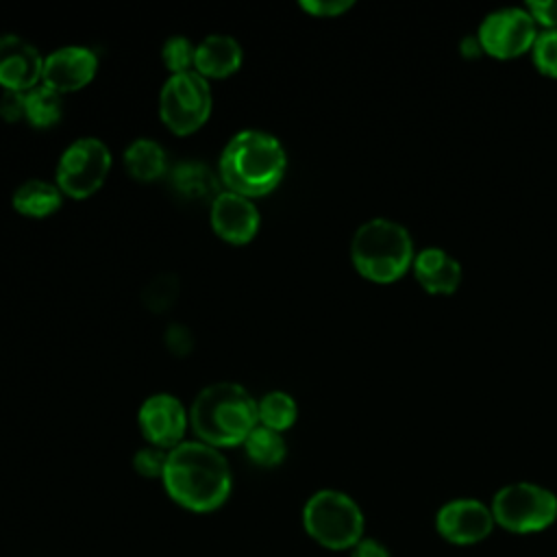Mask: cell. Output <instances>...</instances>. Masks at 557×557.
<instances>
[{
  "instance_id": "52a82bcc",
  "label": "cell",
  "mask_w": 557,
  "mask_h": 557,
  "mask_svg": "<svg viewBox=\"0 0 557 557\" xmlns=\"http://www.w3.org/2000/svg\"><path fill=\"white\" fill-rule=\"evenodd\" d=\"M213 98L209 81L200 74H172L159 91V117L174 135H191L211 115Z\"/></svg>"
},
{
  "instance_id": "ac0fdd59",
  "label": "cell",
  "mask_w": 557,
  "mask_h": 557,
  "mask_svg": "<svg viewBox=\"0 0 557 557\" xmlns=\"http://www.w3.org/2000/svg\"><path fill=\"white\" fill-rule=\"evenodd\" d=\"M170 181H172V189L191 202L209 200L211 205L213 198L220 194V176L211 172L205 163H196V161L178 163L172 170Z\"/></svg>"
},
{
  "instance_id": "8992f818",
  "label": "cell",
  "mask_w": 557,
  "mask_h": 557,
  "mask_svg": "<svg viewBox=\"0 0 557 557\" xmlns=\"http://www.w3.org/2000/svg\"><path fill=\"white\" fill-rule=\"evenodd\" d=\"M490 509L496 527L531 535L557 522V494L533 481H513L496 490Z\"/></svg>"
},
{
  "instance_id": "7a4b0ae2",
  "label": "cell",
  "mask_w": 557,
  "mask_h": 557,
  "mask_svg": "<svg viewBox=\"0 0 557 557\" xmlns=\"http://www.w3.org/2000/svg\"><path fill=\"white\" fill-rule=\"evenodd\" d=\"M285 170L287 154L283 144L259 128L235 133L226 141L218 163V176L226 191L250 200L274 191L283 181Z\"/></svg>"
},
{
  "instance_id": "6da1fadb",
  "label": "cell",
  "mask_w": 557,
  "mask_h": 557,
  "mask_svg": "<svg viewBox=\"0 0 557 557\" xmlns=\"http://www.w3.org/2000/svg\"><path fill=\"white\" fill-rule=\"evenodd\" d=\"M168 496L187 511L209 513L220 509L233 490V474L220 448L200 440L181 442L168 450L163 470Z\"/></svg>"
},
{
  "instance_id": "5bb4252c",
  "label": "cell",
  "mask_w": 557,
  "mask_h": 557,
  "mask_svg": "<svg viewBox=\"0 0 557 557\" xmlns=\"http://www.w3.org/2000/svg\"><path fill=\"white\" fill-rule=\"evenodd\" d=\"M44 59L20 35H0V87L4 91H30L41 83Z\"/></svg>"
},
{
  "instance_id": "83f0119b",
  "label": "cell",
  "mask_w": 557,
  "mask_h": 557,
  "mask_svg": "<svg viewBox=\"0 0 557 557\" xmlns=\"http://www.w3.org/2000/svg\"><path fill=\"white\" fill-rule=\"evenodd\" d=\"M524 9L533 17L540 30H555L557 28V0H529Z\"/></svg>"
},
{
  "instance_id": "4316f807",
  "label": "cell",
  "mask_w": 557,
  "mask_h": 557,
  "mask_svg": "<svg viewBox=\"0 0 557 557\" xmlns=\"http://www.w3.org/2000/svg\"><path fill=\"white\" fill-rule=\"evenodd\" d=\"M350 0H302L298 7L311 17H339L352 9Z\"/></svg>"
},
{
  "instance_id": "44dd1931",
  "label": "cell",
  "mask_w": 557,
  "mask_h": 557,
  "mask_svg": "<svg viewBox=\"0 0 557 557\" xmlns=\"http://www.w3.org/2000/svg\"><path fill=\"white\" fill-rule=\"evenodd\" d=\"M63 115L61 94L52 91L46 85H37L24 96V120L35 128H50Z\"/></svg>"
},
{
  "instance_id": "1f68e13d",
  "label": "cell",
  "mask_w": 557,
  "mask_h": 557,
  "mask_svg": "<svg viewBox=\"0 0 557 557\" xmlns=\"http://www.w3.org/2000/svg\"><path fill=\"white\" fill-rule=\"evenodd\" d=\"M457 48H459V54H461L466 61H476L479 57H485L483 46H481L476 33L463 35V37L459 39V46H457Z\"/></svg>"
},
{
  "instance_id": "7402d4cb",
  "label": "cell",
  "mask_w": 557,
  "mask_h": 557,
  "mask_svg": "<svg viewBox=\"0 0 557 557\" xmlns=\"http://www.w3.org/2000/svg\"><path fill=\"white\" fill-rule=\"evenodd\" d=\"M298 418V405L287 392H268L257 400V420L272 431H287Z\"/></svg>"
},
{
  "instance_id": "277c9868",
  "label": "cell",
  "mask_w": 557,
  "mask_h": 557,
  "mask_svg": "<svg viewBox=\"0 0 557 557\" xmlns=\"http://www.w3.org/2000/svg\"><path fill=\"white\" fill-rule=\"evenodd\" d=\"M350 263L374 285H392L411 272L416 244L405 224L392 218H370L350 239Z\"/></svg>"
},
{
  "instance_id": "ffe728a7",
  "label": "cell",
  "mask_w": 557,
  "mask_h": 557,
  "mask_svg": "<svg viewBox=\"0 0 557 557\" xmlns=\"http://www.w3.org/2000/svg\"><path fill=\"white\" fill-rule=\"evenodd\" d=\"M242 446L246 450V457L259 468H276L283 463L287 455V444L283 440V433L261 424H257L250 431V435L244 440Z\"/></svg>"
},
{
  "instance_id": "ba28073f",
  "label": "cell",
  "mask_w": 557,
  "mask_h": 557,
  "mask_svg": "<svg viewBox=\"0 0 557 557\" xmlns=\"http://www.w3.org/2000/svg\"><path fill=\"white\" fill-rule=\"evenodd\" d=\"M111 150L98 137L74 139L59 157L54 183L63 196L85 200L100 191L111 172Z\"/></svg>"
},
{
  "instance_id": "9c48e42d",
  "label": "cell",
  "mask_w": 557,
  "mask_h": 557,
  "mask_svg": "<svg viewBox=\"0 0 557 557\" xmlns=\"http://www.w3.org/2000/svg\"><path fill=\"white\" fill-rule=\"evenodd\" d=\"M474 33L483 46L485 57L496 61H513L531 52L540 28L522 4L490 11L483 15Z\"/></svg>"
},
{
  "instance_id": "f1b7e54d",
  "label": "cell",
  "mask_w": 557,
  "mask_h": 557,
  "mask_svg": "<svg viewBox=\"0 0 557 557\" xmlns=\"http://www.w3.org/2000/svg\"><path fill=\"white\" fill-rule=\"evenodd\" d=\"M24 96L22 91H2L0 96V117L4 122H20L24 120Z\"/></svg>"
},
{
  "instance_id": "8fae6325",
  "label": "cell",
  "mask_w": 557,
  "mask_h": 557,
  "mask_svg": "<svg viewBox=\"0 0 557 557\" xmlns=\"http://www.w3.org/2000/svg\"><path fill=\"white\" fill-rule=\"evenodd\" d=\"M137 424L150 446L172 450L185 442L183 437L189 424V411L172 394H152L141 403Z\"/></svg>"
},
{
  "instance_id": "7c38bea8",
  "label": "cell",
  "mask_w": 557,
  "mask_h": 557,
  "mask_svg": "<svg viewBox=\"0 0 557 557\" xmlns=\"http://www.w3.org/2000/svg\"><path fill=\"white\" fill-rule=\"evenodd\" d=\"M209 224L226 244L244 246L259 233L261 215L255 200L224 189L209 205Z\"/></svg>"
},
{
  "instance_id": "4fadbf2b",
  "label": "cell",
  "mask_w": 557,
  "mask_h": 557,
  "mask_svg": "<svg viewBox=\"0 0 557 557\" xmlns=\"http://www.w3.org/2000/svg\"><path fill=\"white\" fill-rule=\"evenodd\" d=\"M98 72V57L85 46H63L44 59L41 85L57 94H72L94 81Z\"/></svg>"
},
{
  "instance_id": "5b68a950",
  "label": "cell",
  "mask_w": 557,
  "mask_h": 557,
  "mask_svg": "<svg viewBox=\"0 0 557 557\" xmlns=\"http://www.w3.org/2000/svg\"><path fill=\"white\" fill-rule=\"evenodd\" d=\"M307 535L329 550H350L366 531V518L352 496L339 490H318L302 507Z\"/></svg>"
},
{
  "instance_id": "d6986e66",
  "label": "cell",
  "mask_w": 557,
  "mask_h": 557,
  "mask_svg": "<svg viewBox=\"0 0 557 557\" xmlns=\"http://www.w3.org/2000/svg\"><path fill=\"white\" fill-rule=\"evenodd\" d=\"M122 159H124L126 172L135 181H141V183L157 181L168 170V159H165L163 146L148 137H139L133 144H128Z\"/></svg>"
},
{
  "instance_id": "30bf717a",
  "label": "cell",
  "mask_w": 557,
  "mask_h": 557,
  "mask_svg": "<svg viewBox=\"0 0 557 557\" xmlns=\"http://www.w3.org/2000/svg\"><path fill=\"white\" fill-rule=\"evenodd\" d=\"M496 522L487 503L479 498L446 500L435 513V531L455 546H472L492 535Z\"/></svg>"
},
{
  "instance_id": "d4e9b609",
  "label": "cell",
  "mask_w": 557,
  "mask_h": 557,
  "mask_svg": "<svg viewBox=\"0 0 557 557\" xmlns=\"http://www.w3.org/2000/svg\"><path fill=\"white\" fill-rule=\"evenodd\" d=\"M178 294V281L172 274H161L157 278H152L146 289H144V305L154 311L161 313L163 309H168Z\"/></svg>"
},
{
  "instance_id": "9a60e30c",
  "label": "cell",
  "mask_w": 557,
  "mask_h": 557,
  "mask_svg": "<svg viewBox=\"0 0 557 557\" xmlns=\"http://www.w3.org/2000/svg\"><path fill=\"white\" fill-rule=\"evenodd\" d=\"M411 274L429 296H453L463 281L459 259L440 246L418 248Z\"/></svg>"
},
{
  "instance_id": "3957f363",
  "label": "cell",
  "mask_w": 557,
  "mask_h": 557,
  "mask_svg": "<svg viewBox=\"0 0 557 557\" xmlns=\"http://www.w3.org/2000/svg\"><path fill=\"white\" fill-rule=\"evenodd\" d=\"M189 424L198 440L213 448L242 446L259 424L257 400L239 383H211L194 398L189 407Z\"/></svg>"
},
{
  "instance_id": "2e32d148",
  "label": "cell",
  "mask_w": 557,
  "mask_h": 557,
  "mask_svg": "<svg viewBox=\"0 0 557 557\" xmlns=\"http://www.w3.org/2000/svg\"><path fill=\"white\" fill-rule=\"evenodd\" d=\"M244 52L235 37L231 35H207L196 46L194 72L202 78H226L242 67Z\"/></svg>"
},
{
  "instance_id": "f546056e",
  "label": "cell",
  "mask_w": 557,
  "mask_h": 557,
  "mask_svg": "<svg viewBox=\"0 0 557 557\" xmlns=\"http://www.w3.org/2000/svg\"><path fill=\"white\" fill-rule=\"evenodd\" d=\"M163 339H165V346L170 348V352H174V355H187L194 346V337H191L189 329L183 324H172L165 331Z\"/></svg>"
},
{
  "instance_id": "603a6c76",
  "label": "cell",
  "mask_w": 557,
  "mask_h": 557,
  "mask_svg": "<svg viewBox=\"0 0 557 557\" xmlns=\"http://www.w3.org/2000/svg\"><path fill=\"white\" fill-rule=\"evenodd\" d=\"M529 57L537 74L557 81V28L540 30Z\"/></svg>"
},
{
  "instance_id": "484cf974",
  "label": "cell",
  "mask_w": 557,
  "mask_h": 557,
  "mask_svg": "<svg viewBox=\"0 0 557 557\" xmlns=\"http://www.w3.org/2000/svg\"><path fill=\"white\" fill-rule=\"evenodd\" d=\"M168 461V450L157 446H144L133 455V468L144 479H161Z\"/></svg>"
},
{
  "instance_id": "4dcf8cb0",
  "label": "cell",
  "mask_w": 557,
  "mask_h": 557,
  "mask_svg": "<svg viewBox=\"0 0 557 557\" xmlns=\"http://www.w3.org/2000/svg\"><path fill=\"white\" fill-rule=\"evenodd\" d=\"M350 557H392L389 548L374 540V537H361L352 548H350Z\"/></svg>"
},
{
  "instance_id": "e0dca14e",
  "label": "cell",
  "mask_w": 557,
  "mask_h": 557,
  "mask_svg": "<svg viewBox=\"0 0 557 557\" xmlns=\"http://www.w3.org/2000/svg\"><path fill=\"white\" fill-rule=\"evenodd\" d=\"M63 194L57 187V183L41 181V178H30L24 181L11 198L13 209L24 215V218H48L61 209Z\"/></svg>"
},
{
  "instance_id": "cb8c5ba5",
  "label": "cell",
  "mask_w": 557,
  "mask_h": 557,
  "mask_svg": "<svg viewBox=\"0 0 557 557\" xmlns=\"http://www.w3.org/2000/svg\"><path fill=\"white\" fill-rule=\"evenodd\" d=\"M194 57H196V46L183 35L170 37L161 48V61L168 67L170 76L191 72L194 70Z\"/></svg>"
}]
</instances>
